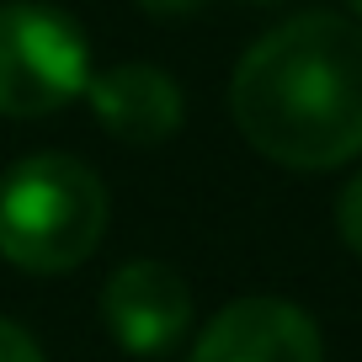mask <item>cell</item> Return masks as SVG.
Returning a JSON list of instances; mask_svg holds the SVG:
<instances>
[{
    "mask_svg": "<svg viewBox=\"0 0 362 362\" xmlns=\"http://www.w3.org/2000/svg\"><path fill=\"white\" fill-rule=\"evenodd\" d=\"M149 16H165V22H181V16H192V11H203L208 0H139Z\"/></svg>",
    "mask_w": 362,
    "mask_h": 362,
    "instance_id": "obj_9",
    "label": "cell"
},
{
    "mask_svg": "<svg viewBox=\"0 0 362 362\" xmlns=\"http://www.w3.org/2000/svg\"><path fill=\"white\" fill-rule=\"evenodd\" d=\"M192 362H325V341L288 298H235L208 320Z\"/></svg>",
    "mask_w": 362,
    "mask_h": 362,
    "instance_id": "obj_5",
    "label": "cell"
},
{
    "mask_svg": "<svg viewBox=\"0 0 362 362\" xmlns=\"http://www.w3.org/2000/svg\"><path fill=\"white\" fill-rule=\"evenodd\" d=\"M90 112L117 144L155 149L181 128V86L155 64H112L86 86Z\"/></svg>",
    "mask_w": 362,
    "mask_h": 362,
    "instance_id": "obj_6",
    "label": "cell"
},
{
    "mask_svg": "<svg viewBox=\"0 0 362 362\" xmlns=\"http://www.w3.org/2000/svg\"><path fill=\"white\" fill-rule=\"evenodd\" d=\"M0 362H43V351H37V341L22 325L0 320Z\"/></svg>",
    "mask_w": 362,
    "mask_h": 362,
    "instance_id": "obj_8",
    "label": "cell"
},
{
    "mask_svg": "<svg viewBox=\"0 0 362 362\" xmlns=\"http://www.w3.org/2000/svg\"><path fill=\"white\" fill-rule=\"evenodd\" d=\"M346 6H351V11H357V16H362V0H346Z\"/></svg>",
    "mask_w": 362,
    "mask_h": 362,
    "instance_id": "obj_10",
    "label": "cell"
},
{
    "mask_svg": "<svg viewBox=\"0 0 362 362\" xmlns=\"http://www.w3.org/2000/svg\"><path fill=\"white\" fill-rule=\"evenodd\" d=\"M90 43L64 11L37 0L0 6V117H48L86 96Z\"/></svg>",
    "mask_w": 362,
    "mask_h": 362,
    "instance_id": "obj_3",
    "label": "cell"
},
{
    "mask_svg": "<svg viewBox=\"0 0 362 362\" xmlns=\"http://www.w3.org/2000/svg\"><path fill=\"white\" fill-rule=\"evenodd\" d=\"M107 187L75 155H27L0 176V256L54 277L102 245Z\"/></svg>",
    "mask_w": 362,
    "mask_h": 362,
    "instance_id": "obj_2",
    "label": "cell"
},
{
    "mask_svg": "<svg viewBox=\"0 0 362 362\" xmlns=\"http://www.w3.org/2000/svg\"><path fill=\"white\" fill-rule=\"evenodd\" d=\"M336 229H341V240L362 256V170L341 187V197H336Z\"/></svg>",
    "mask_w": 362,
    "mask_h": 362,
    "instance_id": "obj_7",
    "label": "cell"
},
{
    "mask_svg": "<svg viewBox=\"0 0 362 362\" xmlns=\"http://www.w3.org/2000/svg\"><path fill=\"white\" fill-rule=\"evenodd\" d=\"M250 149L288 170H336L362 155V27L304 11L272 27L229 80Z\"/></svg>",
    "mask_w": 362,
    "mask_h": 362,
    "instance_id": "obj_1",
    "label": "cell"
},
{
    "mask_svg": "<svg viewBox=\"0 0 362 362\" xmlns=\"http://www.w3.org/2000/svg\"><path fill=\"white\" fill-rule=\"evenodd\" d=\"M102 320L134 357H165L192 325V293L165 261H128L102 288Z\"/></svg>",
    "mask_w": 362,
    "mask_h": 362,
    "instance_id": "obj_4",
    "label": "cell"
}]
</instances>
